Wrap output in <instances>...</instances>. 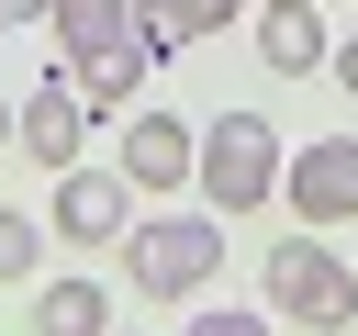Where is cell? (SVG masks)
<instances>
[{"label":"cell","instance_id":"cell-1","mask_svg":"<svg viewBox=\"0 0 358 336\" xmlns=\"http://www.w3.org/2000/svg\"><path fill=\"white\" fill-rule=\"evenodd\" d=\"M280 168H291V146L268 134V112H213V123H201L190 179H201V202H213V213H268Z\"/></svg>","mask_w":358,"mask_h":336},{"label":"cell","instance_id":"cell-2","mask_svg":"<svg viewBox=\"0 0 358 336\" xmlns=\"http://www.w3.org/2000/svg\"><path fill=\"white\" fill-rule=\"evenodd\" d=\"M213 269H224V213H213V202H201V213H145V224L123 235V280L157 291V302L201 291Z\"/></svg>","mask_w":358,"mask_h":336},{"label":"cell","instance_id":"cell-3","mask_svg":"<svg viewBox=\"0 0 358 336\" xmlns=\"http://www.w3.org/2000/svg\"><path fill=\"white\" fill-rule=\"evenodd\" d=\"M268 314L280 325H313V336H347L358 325V269L324 235H280L268 246Z\"/></svg>","mask_w":358,"mask_h":336},{"label":"cell","instance_id":"cell-4","mask_svg":"<svg viewBox=\"0 0 358 336\" xmlns=\"http://www.w3.org/2000/svg\"><path fill=\"white\" fill-rule=\"evenodd\" d=\"M67 246H123L134 235V179L123 168H56V213H45Z\"/></svg>","mask_w":358,"mask_h":336},{"label":"cell","instance_id":"cell-5","mask_svg":"<svg viewBox=\"0 0 358 336\" xmlns=\"http://www.w3.org/2000/svg\"><path fill=\"white\" fill-rule=\"evenodd\" d=\"M280 202H291L302 224H358V134L302 146V157L280 168Z\"/></svg>","mask_w":358,"mask_h":336},{"label":"cell","instance_id":"cell-6","mask_svg":"<svg viewBox=\"0 0 358 336\" xmlns=\"http://www.w3.org/2000/svg\"><path fill=\"white\" fill-rule=\"evenodd\" d=\"M190 157H201V134H190L179 112H134V123H123V157H112V168H123L134 190H179V179H190Z\"/></svg>","mask_w":358,"mask_h":336},{"label":"cell","instance_id":"cell-7","mask_svg":"<svg viewBox=\"0 0 358 336\" xmlns=\"http://www.w3.org/2000/svg\"><path fill=\"white\" fill-rule=\"evenodd\" d=\"M78 134H90V101H78V78L56 67L34 101H22V123H11V146H34L45 168H78Z\"/></svg>","mask_w":358,"mask_h":336},{"label":"cell","instance_id":"cell-8","mask_svg":"<svg viewBox=\"0 0 358 336\" xmlns=\"http://www.w3.org/2000/svg\"><path fill=\"white\" fill-rule=\"evenodd\" d=\"M257 56H268V78H302V67H324L336 45H324L313 0H268V11H257Z\"/></svg>","mask_w":358,"mask_h":336},{"label":"cell","instance_id":"cell-9","mask_svg":"<svg viewBox=\"0 0 358 336\" xmlns=\"http://www.w3.org/2000/svg\"><path fill=\"white\" fill-rule=\"evenodd\" d=\"M145 67H157V56H145V34H123V45H101V56H78L67 78H78V101H90V112H123V101L145 90Z\"/></svg>","mask_w":358,"mask_h":336},{"label":"cell","instance_id":"cell-10","mask_svg":"<svg viewBox=\"0 0 358 336\" xmlns=\"http://www.w3.org/2000/svg\"><path fill=\"white\" fill-rule=\"evenodd\" d=\"M45 22H56V56L78 67V56H101V45L134 34V0H45Z\"/></svg>","mask_w":358,"mask_h":336},{"label":"cell","instance_id":"cell-11","mask_svg":"<svg viewBox=\"0 0 358 336\" xmlns=\"http://www.w3.org/2000/svg\"><path fill=\"white\" fill-rule=\"evenodd\" d=\"M34 336H112V291H90V280H45V291H34Z\"/></svg>","mask_w":358,"mask_h":336},{"label":"cell","instance_id":"cell-12","mask_svg":"<svg viewBox=\"0 0 358 336\" xmlns=\"http://www.w3.org/2000/svg\"><path fill=\"white\" fill-rule=\"evenodd\" d=\"M34 258H45V224H34L22 202H0V280H22Z\"/></svg>","mask_w":358,"mask_h":336},{"label":"cell","instance_id":"cell-13","mask_svg":"<svg viewBox=\"0 0 358 336\" xmlns=\"http://www.w3.org/2000/svg\"><path fill=\"white\" fill-rule=\"evenodd\" d=\"M134 34H145V56H179L190 45V11L179 0H134Z\"/></svg>","mask_w":358,"mask_h":336},{"label":"cell","instance_id":"cell-14","mask_svg":"<svg viewBox=\"0 0 358 336\" xmlns=\"http://www.w3.org/2000/svg\"><path fill=\"white\" fill-rule=\"evenodd\" d=\"M179 336H268V325H257V314H235V302H201Z\"/></svg>","mask_w":358,"mask_h":336},{"label":"cell","instance_id":"cell-15","mask_svg":"<svg viewBox=\"0 0 358 336\" xmlns=\"http://www.w3.org/2000/svg\"><path fill=\"white\" fill-rule=\"evenodd\" d=\"M179 11H190V34H213V22H235L246 0H179Z\"/></svg>","mask_w":358,"mask_h":336},{"label":"cell","instance_id":"cell-16","mask_svg":"<svg viewBox=\"0 0 358 336\" xmlns=\"http://www.w3.org/2000/svg\"><path fill=\"white\" fill-rule=\"evenodd\" d=\"M324 67H336V78H347V101H358V34H347V45L324 56Z\"/></svg>","mask_w":358,"mask_h":336},{"label":"cell","instance_id":"cell-17","mask_svg":"<svg viewBox=\"0 0 358 336\" xmlns=\"http://www.w3.org/2000/svg\"><path fill=\"white\" fill-rule=\"evenodd\" d=\"M11 123H22V101H0V146H11Z\"/></svg>","mask_w":358,"mask_h":336},{"label":"cell","instance_id":"cell-18","mask_svg":"<svg viewBox=\"0 0 358 336\" xmlns=\"http://www.w3.org/2000/svg\"><path fill=\"white\" fill-rule=\"evenodd\" d=\"M11 22H22V11H11V0H0V34H11Z\"/></svg>","mask_w":358,"mask_h":336},{"label":"cell","instance_id":"cell-19","mask_svg":"<svg viewBox=\"0 0 358 336\" xmlns=\"http://www.w3.org/2000/svg\"><path fill=\"white\" fill-rule=\"evenodd\" d=\"M11 11H45V0H11Z\"/></svg>","mask_w":358,"mask_h":336},{"label":"cell","instance_id":"cell-20","mask_svg":"<svg viewBox=\"0 0 358 336\" xmlns=\"http://www.w3.org/2000/svg\"><path fill=\"white\" fill-rule=\"evenodd\" d=\"M347 336H358V325H347Z\"/></svg>","mask_w":358,"mask_h":336}]
</instances>
